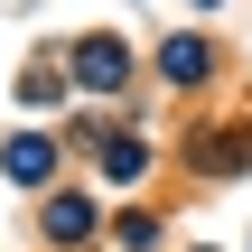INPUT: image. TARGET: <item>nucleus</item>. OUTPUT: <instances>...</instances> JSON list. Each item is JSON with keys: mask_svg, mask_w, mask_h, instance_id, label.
Returning <instances> with one entry per match:
<instances>
[{"mask_svg": "<svg viewBox=\"0 0 252 252\" xmlns=\"http://www.w3.org/2000/svg\"><path fill=\"white\" fill-rule=\"evenodd\" d=\"M47 234H56V243L94 234V206H84V196H56V206H47Z\"/></svg>", "mask_w": 252, "mask_h": 252, "instance_id": "2", "label": "nucleus"}, {"mask_svg": "<svg viewBox=\"0 0 252 252\" xmlns=\"http://www.w3.org/2000/svg\"><path fill=\"white\" fill-rule=\"evenodd\" d=\"M9 178H47V140H37V131L9 140Z\"/></svg>", "mask_w": 252, "mask_h": 252, "instance_id": "4", "label": "nucleus"}, {"mask_svg": "<svg viewBox=\"0 0 252 252\" xmlns=\"http://www.w3.org/2000/svg\"><path fill=\"white\" fill-rule=\"evenodd\" d=\"M196 9H215V0H196Z\"/></svg>", "mask_w": 252, "mask_h": 252, "instance_id": "5", "label": "nucleus"}, {"mask_svg": "<svg viewBox=\"0 0 252 252\" xmlns=\"http://www.w3.org/2000/svg\"><path fill=\"white\" fill-rule=\"evenodd\" d=\"M159 65H168V75H178V84H196V75H206V47H196V37H178V47H168V56H159Z\"/></svg>", "mask_w": 252, "mask_h": 252, "instance_id": "3", "label": "nucleus"}, {"mask_svg": "<svg viewBox=\"0 0 252 252\" xmlns=\"http://www.w3.org/2000/svg\"><path fill=\"white\" fill-rule=\"evenodd\" d=\"M75 75H84L94 94H112V84H122V47H112V37H84V47H75Z\"/></svg>", "mask_w": 252, "mask_h": 252, "instance_id": "1", "label": "nucleus"}]
</instances>
